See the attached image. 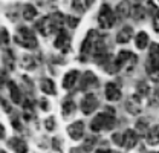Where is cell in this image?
I'll return each instance as SVG.
<instances>
[{
    "label": "cell",
    "mask_w": 159,
    "mask_h": 153,
    "mask_svg": "<svg viewBox=\"0 0 159 153\" xmlns=\"http://www.w3.org/2000/svg\"><path fill=\"white\" fill-rule=\"evenodd\" d=\"M115 127V112L113 109H109L102 114H98L90 123V129L93 132H102V130H110Z\"/></svg>",
    "instance_id": "6da1fadb"
},
{
    "label": "cell",
    "mask_w": 159,
    "mask_h": 153,
    "mask_svg": "<svg viewBox=\"0 0 159 153\" xmlns=\"http://www.w3.org/2000/svg\"><path fill=\"white\" fill-rule=\"evenodd\" d=\"M14 40L19 43L20 46H23L26 49H35L37 44H39L34 32L31 29H28V28H23V26H20L19 29H17V34H16Z\"/></svg>",
    "instance_id": "7a4b0ae2"
},
{
    "label": "cell",
    "mask_w": 159,
    "mask_h": 153,
    "mask_svg": "<svg viewBox=\"0 0 159 153\" xmlns=\"http://www.w3.org/2000/svg\"><path fill=\"white\" fill-rule=\"evenodd\" d=\"M115 60H116L119 71H124V72H132L138 63V57L135 54H132L130 51H121Z\"/></svg>",
    "instance_id": "3957f363"
},
{
    "label": "cell",
    "mask_w": 159,
    "mask_h": 153,
    "mask_svg": "<svg viewBox=\"0 0 159 153\" xmlns=\"http://www.w3.org/2000/svg\"><path fill=\"white\" fill-rule=\"evenodd\" d=\"M116 14L112 11V8L109 5H102L98 12V25L101 29H110L115 25Z\"/></svg>",
    "instance_id": "277c9868"
},
{
    "label": "cell",
    "mask_w": 159,
    "mask_h": 153,
    "mask_svg": "<svg viewBox=\"0 0 159 153\" xmlns=\"http://www.w3.org/2000/svg\"><path fill=\"white\" fill-rule=\"evenodd\" d=\"M113 141L118 142L119 146H124L125 149H133L138 144V132L136 130H125L124 133H115L113 135Z\"/></svg>",
    "instance_id": "5b68a950"
},
{
    "label": "cell",
    "mask_w": 159,
    "mask_h": 153,
    "mask_svg": "<svg viewBox=\"0 0 159 153\" xmlns=\"http://www.w3.org/2000/svg\"><path fill=\"white\" fill-rule=\"evenodd\" d=\"M98 38H99V35L93 29L89 31L86 38H84V41H83V44H81V55H89V54H92L93 46H95V43H97Z\"/></svg>",
    "instance_id": "8992f818"
},
{
    "label": "cell",
    "mask_w": 159,
    "mask_h": 153,
    "mask_svg": "<svg viewBox=\"0 0 159 153\" xmlns=\"http://www.w3.org/2000/svg\"><path fill=\"white\" fill-rule=\"evenodd\" d=\"M37 31H39L41 35H44V37H48L49 34H52L54 31H57V28H55V25L52 21V17L51 16H46V17L40 19L39 23H37Z\"/></svg>",
    "instance_id": "52a82bcc"
},
{
    "label": "cell",
    "mask_w": 159,
    "mask_h": 153,
    "mask_svg": "<svg viewBox=\"0 0 159 153\" xmlns=\"http://www.w3.org/2000/svg\"><path fill=\"white\" fill-rule=\"evenodd\" d=\"M98 107V100L93 94H87L81 100V112L84 115H90Z\"/></svg>",
    "instance_id": "ba28073f"
},
{
    "label": "cell",
    "mask_w": 159,
    "mask_h": 153,
    "mask_svg": "<svg viewBox=\"0 0 159 153\" xmlns=\"http://www.w3.org/2000/svg\"><path fill=\"white\" fill-rule=\"evenodd\" d=\"M125 109L127 112L132 115H139L142 112V101H141V95H132L127 98L125 101Z\"/></svg>",
    "instance_id": "9c48e42d"
},
{
    "label": "cell",
    "mask_w": 159,
    "mask_h": 153,
    "mask_svg": "<svg viewBox=\"0 0 159 153\" xmlns=\"http://www.w3.org/2000/svg\"><path fill=\"white\" fill-rule=\"evenodd\" d=\"M98 84V78L95 76L93 72H90V71H87L83 78H81V83H80V90H89V89H92V87H95Z\"/></svg>",
    "instance_id": "30bf717a"
},
{
    "label": "cell",
    "mask_w": 159,
    "mask_h": 153,
    "mask_svg": "<svg viewBox=\"0 0 159 153\" xmlns=\"http://www.w3.org/2000/svg\"><path fill=\"white\" fill-rule=\"evenodd\" d=\"M67 133H69V136L74 141H80L83 138V135H84V124H83V121H75L74 124H70L67 127Z\"/></svg>",
    "instance_id": "8fae6325"
},
{
    "label": "cell",
    "mask_w": 159,
    "mask_h": 153,
    "mask_svg": "<svg viewBox=\"0 0 159 153\" xmlns=\"http://www.w3.org/2000/svg\"><path fill=\"white\" fill-rule=\"evenodd\" d=\"M104 92H106V98L109 101H118L121 98V89L116 83H107Z\"/></svg>",
    "instance_id": "7c38bea8"
},
{
    "label": "cell",
    "mask_w": 159,
    "mask_h": 153,
    "mask_svg": "<svg viewBox=\"0 0 159 153\" xmlns=\"http://www.w3.org/2000/svg\"><path fill=\"white\" fill-rule=\"evenodd\" d=\"M115 14H116V19H119V20H125L127 19V17L132 14L130 2H129V0H122V2H119L118 6H116Z\"/></svg>",
    "instance_id": "4fadbf2b"
},
{
    "label": "cell",
    "mask_w": 159,
    "mask_h": 153,
    "mask_svg": "<svg viewBox=\"0 0 159 153\" xmlns=\"http://www.w3.org/2000/svg\"><path fill=\"white\" fill-rule=\"evenodd\" d=\"M54 44H55L57 49L63 51V52H66V51L69 49V46H70V38H69V35L61 29V31L58 32V35H57V38H55V41H54Z\"/></svg>",
    "instance_id": "5bb4252c"
},
{
    "label": "cell",
    "mask_w": 159,
    "mask_h": 153,
    "mask_svg": "<svg viewBox=\"0 0 159 153\" xmlns=\"http://www.w3.org/2000/svg\"><path fill=\"white\" fill-rule=\"evenodd\" d=\"M78 78H80L78 71H69V72L64 75V78H63V87H64V89H72V87L77 84Z\"/></svg>",
    "instance_id": "9a60e30c"
},
{
    "label": "cell",
    "mask_w": 159,
    "mask_h": 153,
    "mask_svg": "<svg viewBox=\"0 0 159 153\" xmlns=\"http://www.w3.org/2000/svg\"><path fill=\"white\" fill-rule=\"evenodd\" d=\"M145 69H147V74L152 80H159V60L148 58V61L145 64Z\"/></svg>",
    "instance_id": "2e32d148"
},
{
    "label": "cell",
    "mask_w": 159,
    "mask_h": 153,
    "mask_svg": "<svg viewBox=\"0 0 159 153\" xmlns=\"http://www.w3.org/2000/svg\"><path fill=\"white\" fill-rule=\"evenodd\" d=\"M132 37H133V29H132L130 26H124L118 34H116V43L125 44V43H129V41L132 40Z\"/></svg>",
    "instance_id": "e0dca14e"
},
{
    "label": "cell",
    "mask_w": 159,
    "mask_h": 153,
    "mask_svg": "<svg viewBox=\"0 0 159 153\" xmlns=\"http://www.w3.org/2000/svg\"><path fill=\"white\" fill-rule=\"evenodd\" d=\"M8 144L16 153H28V146L21 138H11L8 141Z\"/></svg>",
    "instance_id": "ac0fdd59"
},
{
    "label": "cell",
    "mask_w": 159,
    "mask_h": 153,
    "mask_svg": "<svg viewBox=\"0 0 159 153\" xmlns=\"http://www.w3.org/2000/svg\"><path fill=\"white\" fill-rule=\"evenodd\" d=\"M40 89H41L44 94H48V95H55V94H57L55 84H54V81L49 80V78H43V80L40 81Z\"/></svg>",
    "instance_id": "d6986e66"
},
{
    "label": "cell",
    "mask_w": 159,
    "mask_h": 153,
    "mask_svg": "<svg viewBox=\"0 0 159 153\" xmlns=\"http://www.w3.org/2000/svg\"><path fill=\"white\" fill-rule=\"evenodd\" d=\"M145 141H147V144H150V146L159 144V124L153 126V127L148 130V133L145 135Z\"/></svg>",
    "instance_id": "ffe728a7"
},
{
    "label": "cell",
    "mask_w": 159,
    "mask_h": 153,
    "mask_svg": "<svg viewBox=\"0 0 159 153\" xmlns=\"http://www.w3.org/2000/svg\"><path fill=\"white\" fill-rule=\"evenodd\" d=\"M8 87H9V94H11L12 103L20 104V103H21V92H20V89L17 87V84H16L14 81H9V83H8Z\"/></svg>",
    "instance_id": "44dd1931"
},
{
    "label": "cell",
    "mask_w": 159,
    "mask_h": 153,
    "mask_svg": "<svg viewBox=\"0 0 159 153\" xmlns=\"http://www.w3.org/2000/svg\"><path fill=\"white\" fill-rule=\"evenodd\" d=\"M74 112H75V103H74V100H70V98L64 100V103H63V106H61V114H63V116L67 118V116H70Z\"/></svg>",
    "instance_id": "7402d4cb"
},
{
    "label": "cell",
    "mask_w": 159,
    "mask_h": 153,
    "mask_svg": "<svg viewBox=\"0 0 159 153\" xmlns=\"http://www.w3.org/2000/svg\"><path fill=\"white\" fill-rule=\"evenodd\" d=\"M135 44H136V48L138 49H145L147 48V44H148V35L145 34V32H139L138 35L135 37Z\"/></svg>",
    "instance_id": "603a6c76"
},
{
    "label": "cell",
    "mask_w": 159,
    "mask_h": 153,
    "mask_svg": "<svg viewBox=\"0 0 159 153\" xmlns=\"http://www.w3.org/2000/svg\"><path fill=\"white\" fill-rule=\"evenodd\" d=\"M35 17H37V9L32 5H25V8H23V19L34 20Z\"/></svg>",
    "instance_id": "cb8c5ba5"
},
{
    "label": "cell",
    "mask_w": 159,
    "mask_h": 153,
    "mask_svg": "<svg viewBox=\"0 0 159 153\" xmlns=\"http://www.w3.org/2000/svg\"><path fill=\"white\" fill-rule=\"evenodd\" d=\"M3 64H5L8 69H14V54H12L9 49H6V51L3 52Z\"/></svg>",
    "instance_id": "d4e9b609"
},
{
    "label": "cell",
    "mask_w": 159,
    "mask_h": 153,
    "mask_svg": "<svg viewBox=\"0 0 159 153\" xmlns=\"http://www.w3.org/2000/svg\"><path fill=\"white\" fill-rule=\"evenodd\" d=\"M132 14H133V17L141 21V20L145 17V14H147V11H145V8L144 6H141V5H135L133 8H132Z\"/></svg>",
    "instance_id": "484cf974"
},
{
    "label": "cell",
    "mask_w": 159,
    "mask_h": 153,
    "mask_svg": "<svg viewBox=\"0 0 159 153\" xmlns=\"http://www.w3.org/2000/svg\"><path fill=\"white\" fill-rule=\"evenodd\" d=\"M51 17H52V21H54L57 31H61V26H63V21H64V16L61 12H54Z\"/></svg>",
    "instance_id": "4316f807"
},
{
    "label": "cell",
    "mask_w": 159,
    "mask_h": 153,
    "mask_svg": "<svg viewBox=\"0 0 159 153\" xmlns=\"http://www.w3.org/2000/svg\"><path fill=\"white\" fill-rule=\"evenodd\" d=\"M138 95L141 96H147L150 94V87H148V84L145 83V81H139L138 83Z\"/></svg>",
    "instance_id": "83f0119b"
},
{
    "label": "cell",
    "mask_w": 159,
    "mask_h": 153,
    "mask_svg": "<svg viewBox=\"0 0 159 153\" xmlns=\"http://www.w3.org/2000/svg\"><path fill=\"white\" fill-rule=\"evenodd\" d=\"M136 132H138L139 135H147L148 133V124H147L144 119L138 121V124H136Z\"/></svg>",
    "instance_id": "f1b7e54d"
},
{
    "label": "cell",
    "mask_w": 159,
    "mask_h": 153,
    "mask_svg": "<svg viewBox=\"0 0 159 153\" xmlns=\"http://www.w3.org/2000/svg\"><path fill=\"white\" fill-rule=\"evenodd\" d=\"M21 64H23V67H26V69H34V67H35V60L28 55V57H23Z\"/></svg>",
    "instance_id": "f546056e"
},
{
    "label": "cell",
    "mask_w": 159,
    "mask_h": 153,
    "mask_svg": "<svg viewBox=\"0 0 159 153\" xmlns=\"http://www.w3.org/2000/svg\"><path fill=\"white\" fill-rule=\"evenodd\" d=\"M148 58H153V60H159V44L158 43H153L150 46V55Z\"/></svg>",
    "instance_id": "4dcf8cb0"
},
{
    "label": "cell",
    "mask_w": 159,
    "mask_h": 153,
    "mask_svg": "<svg viewBox=\"0 0 159 153\" xmlns=\"http://www.w3.org/2000/svg\"><path fill=\"white\" fill-rule=\"evenodd\" d=\"M46 129H48V130H54V129H55V119H54L52 116L46 119Z\"/></svg>",
    "instance_id": "1f68e13d"
},
{
    "label": "cell",
    "mask_w": 159,
    "mask_h": 153,
    "mask_svg": "<svg viewBox=\"0 0 159 153\" xmlns=\"http://www.w3.org/2000/svg\"><path fill=\"white\" fill-rule=\"evenodd\" d=\"M66 20H67V25H69V28H75V26L78 25V21H80L77 17H66Z\"/></svg>",
    "instance_id": "d6a6232c"
},
{
    "label": "cell",
    "mask_w": 159,
    "mask_h": 153,
    "mask_svg": "<svg viewBox=\"0 0 159 153\" xmlns=\"http://www.w3.org/2000/svg\"><path fill=\"white\" fill-rule=\"evenodd\" d=\"M93 142H95V138H89V139L84 142V147H83V149H84L86 152H87V150H90V149L93 147Z\"/></svg>",
    "instance_id": "836d02e7"
},
{
    "label": "cell",
    "mask_w": 159,
    "mask_h": 153,
    "mask_svg": "<svg viewBox=\"0 0 159 153\" xmlns=\"http://www.w3.org/2000/svg\"><path fill=\"white\" fill-rule=\"evenodd\" d=\"M2 41H3V44H8L9 43V35H8V31L5 28L2 29Z\"/></svg>",
    "instance_id": "e575fe53"
},
{
    "label": "cell",
    "mask_w": 159,
    "mask_h": 153,
    "mask_svg": "<svg viewBox=\"0 0 159 153\" xmlns=\"http://www.w3.org/2000/svg\"><path fill=\"white\" fill-rule=\"evenodd\" d=\"M153 28H155L156 32H159V11L155 14V19H153Z\"/></svg>",
    "instance_id": "d590c367"
},
{
    "label": "cell",
    "mask_w": 159,
    "mask_h": 153,
    "mask_svg": "<svg viewBox=\"0 0 159 153\" xmlns=\"http://www.w3.org/2000/svg\"><path fill=\"white\" fill-rule=\"evenodd\" d=\"M52 144H54V149H55V150H61V147H60V139L58 138H54V139H52Z\"/></svg>",
    "instance_id": "8d00e7d4"
},
{
    "label": "cell",
    "mask_w": 159,
    "mask_h": 153,
    "mask_svg": "<svg viewBox=\"0 0 159 153\" xmlns=\"http://www.w3.org/2000/svg\"><path fill=\"white\" fill-rule=\"evenodd\" d=\"M93 2H95V0H83V3H84V8H90V6L93 5Z\"/></svg>",
    "instance_id": "74e56055"
},
{
    "label": "cell",
    "mask_w": 159,
    "mask_h": 153,
    "mask_svg": "<svg viewBox=\"0 0 159 153\" xmlns=\"http://www.w3.org/2000/svg\"><path fill=\"white\" fill-rule=\"evenodd\" d=\"M70 153H86V150L84 149H72Z\"/></svg>",
    "instance_id": "f35d334b"
},
{
    "label": "cell",
    "mask_w": 159,
    "mask_h": 153,
    "mask_svg": "<svg viewBox=\"0 0 159 153\" xmlns=\"http://www.w3.org/2000/svg\"><path fill=\"white\" fill-rule=\"evenodd\" d=\"M41 109H43V110H48V103H46L44 100H41Z\"/></svg>",
    "instance_id": "ab89813d"
},
{
    "label": "cell",
    "mask_w": 159,
    "mask_h": 153,
    "mask_svg": "<svg viewBox=\"0 0 159 153\" xmlns=\"http://www.w3.org/2000/svg\"><path fill=\"white\" fill-rule=\"evenodd\" d=\"M95 153H112L110 150H107V149H98Z\"/></svg>",
    "instance_id": "60d3db41"
},
{
    "label": "cell",
    "mask_w": 159,
    "mask_h": 153,
    "mask_svg": "<svg viewBox=\"0 0 159 153\" xmlns=\"http://www.w3.org/2000/svg\"><path fill=\"white\" fill-rule=\"evenodd\" d=\"M2 104H3V107H5V110H6V112H9V107H8V103H6L5 100L2 101Z\"/></svg>",
    "instance_id": "b9f144b4"
},
{
    "label": "cell",
    "mask_w": 159,
    "mask_h": 153,
    "mask_svg": "<svg viewBox=\"0 0 159 153\" xmlns=\"http://www.w3.org/2000/svg\"><path fill=\"white\" fill-rule=\"evenodd\" d=\"M152 153H159V152H152Z\"/></svg>",
    "instance_id": "7bdbcfd3"
},
{
    "label": "cell",
    "mask_w": 159,
    "mask_h": 153,
    "mask_svg": "<svg viewBox=\"0 0 159 153\" xmlns=\"http://www.w3.org/2000/svg\"><path fill=\"white\" fill-rule=\"evenodd\" d=\"M2 153H6V152H5V150H3V152H2Z\"/></svg>",
    "instance_id": "ee69618b"
}]
</instances>
